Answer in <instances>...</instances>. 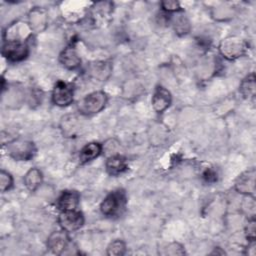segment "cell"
<instances>
[{"mask_svg":"<svg viewBox=\"0 0 256 256\" xmlns=\"http://www.w3.org/2000/svg\"><path fill=\"white\" fill-rule=\"evenodd\" d=\"M7 154L17 161H28L35 154V146L31 141L14 139L6 144Z\"/></svg>","mask_w":256,"mask_h":256,"instance_id":"obj_3","label":"cell"},{"mask_svg":"<svg viewBox=\"0 0 256 256\" xmlns=\"http://www.w3.org/2000/svg\"><path fill=\"white\" fill-rule=\"evenodd\" d=\"M235 189L242 194L254 195L255 193V169L245 171L235 181Z\"/></svg>","mask_w":256,"mask_h":256,"instance_id":"obj_8","label":"cell"},{"mask_svg":"<svg viewBox=\"0 0 256 256\" xmlns=\"http://www.w3.org/2000/svg\"><path fill=\"white\" fill-rule=\"evenodd\" d=\"M111 65L109 62L105 61H98L91 63L88 68V72L90 75L100 81L107 79L111 73Z\"/></svg>","mask_w":256,"mask_h":256,"instance_id":"obj_15","label":"cell"},{"mask_svg":"<svg viewBox=\"0 0 256 256\" xmlns=\"http://www.w3.org/2000/svg\"><path fill=\"white\" fill-rule=\"evenodd\" d=\"M77 120L74 116H68V117H64L63 118V129H64V133L67 134V132H69L70 134H72V130H74V127L76 126V121Z\"/></svg>","mask_w":256,"mask_h":256,"instance_id":"obj_23","label":"cell"},{"mask_svg":"<svg viewBox=\"0 0 256 256\" xmlns=\"http://www.w3.org/2000/svg\"><path fill=\"white\" fill-rule=\"evenodd\" d=\"M247 49L243 39L237 36H229L223 39L219 45V51L226 59L233 60L242 56Z\"/></svg>","mask_w":256,"mask_h":256,"instance_id":"obj_4","label":"cell"},{"mask_svg":"<svg viewBox=\"0 0 256 256\" xmlns=\"http://www.w3.org/2000/svg\"><path fill=\"white\" fill-rule=\"evenodd\" d=\"M127 202L126 194L123 190H115L108 194L100 205L101 212L109 217L117 216L125 209Z\"/></svg>","mask_w":256,"mask_h":256,"instance_id":"obj_2","label":"cell"},{"mask_svg":"<svg viewBox=\"0 0 256 256\" xmlns=\"http://www.w3.org/2000/svg\"><path fill=\"white\" fill-rule=\"evenodd\" d=\"M79 203V194L76 191L67 190L64 191L57 200V207L61 211L74 210Z\"/></svg>","mask_w":256,"mask_h":256,"instance_id":"obj_13","label":"cell"},{"mask_svg":"<svg viewBox=\"0 0 256 256\" xmlns=\"http://www.w3.org/2000/svg\"><path fill=\"white\" fill-rule=\"evenodd\" d=\"M161 6L163 8V10L167 11V12H178L180 11V5L177 1H163L161 2Z\"/></svg>","mask_w":256,"mask_h":256,"instance_id":"obj_24","label":"cell"},{"mask_svg":"<svg viewBox=\"0 0 256 256\" xmlns=\"http://www.w3.org/2000/svg\"><path fill=\"white\" fill-rule=\"evenodd\" d=\"M47 26V14L43 9L35 8L29 13V28L31 31L41 32Z\"/></svg>","mask_w":256,"mask_h":256,"instance_id":"obj_12","label":"cell"},{"mask_svg":"<svg viewBox=\"0 0 256 256\" xmlns=\"http://www.w3.org/2000/svg\"><path fill=\"white\" fill-rule=\"evenodd\" d=\"M13 185V178L10 173L1 170L0 172V189L1 192H5L9 190Z\"/></svg>","mask_w":256,"mask_h":256,"instance_id":"obj_22","label":"cell"},{"mask_svg":"<svg viewBox=\"0 0 256 256\" xmlns=\"http://www.w3.org/2000/svg\"><path fill=\"white\" fill-rule=\"evenodd\" d=\"M42 172L38 168H31L24 176V184L29 191H35L42 183Z\"/></svg>","mask_w":256,"mask_h":256,"instance_id":"obj_17","label":"cell"},{"mask_svg":"<svg viewBox=\"0 0 256 256\" xmlns=\"http://www.w3.org/2000/svg\"><path fill=\"white\" fill-rule=\"evenodd\" d=\"M255 76L254 74L248 75L240 85V92L245 98L252 99L255 97Z\"/></svg>","mask_w":256,"mask_h":256,"instance_id":"obj_19","label":"cell"},{"mask_svg":"<svg viewBox=\"0 0 256 256\" xmlns=\"http://www.w3.org/2000/svg\"><path fill=\"white\" fill-rule=\"evenodd\" d=\"M255 219L252 218L246 226V236L250 241H255Z\"/></svg>","mask_w":256,"mask_h":256,"instance_id":"obj_25","label":"cell"},{"mask_svg":"<svg viewBox=\"0 0 256 256\" xmlns=\"http://www.w3.org/2000/svg\"><path fill=\"white\" fill-rule=\"evenodd\" d=\"M29 54L28 45L24 41L5 40L2 47V55L10 62L24 60Z\"/></svg>","mask_w":256,"mask_h":256,"instance_id":"obj_5","label":"cell"},{"mask_svg":"<svg viewBox=\"0 0 256 256\" xmlns=\"http://www.w3.org/2000/svg\"><path fill=\"white\" fill-rule=\"evenodd\" d=\"M73 88L64 81H58L52 91V101L55 105L65 107L73 101Z\"/></svg>","mask_w":256,"mask_h":256,"instance_id":"obj_7","label":"cell"},{"mask_svg":"<svg viewBox=\"0 0 256 256\" xmlns=\"http://www.w3.org/2000/svg\"><path fill=\"white\" fill-rule=\"evenodd\" d=\"M105 167H106V171L112 176L119 175V174L125 172L128 168L126 159L123 156L118 155V154L110 156L106 160Z\"/></svg>","mask_w":256,"mask_h":256,"instance_id":"obj_14","label":"cell"},{"mask_svg":"<svg viewBox=\"0 0 256 256\" xmlns=\"http://www.w3.org/2000/svg\"><path fill=\"white\" fill-rule=\"evenodd\" d=\"M171 100H172V97L170 92L166 88L162 86H158L155 89L154 94L152 96V100H151L152 107L154 111H156L157 113H162L169 107V105L171 104Z\"/></svg>","mask_w":256,"mask_h":256,"instance_id":"obj_10","label":"cell"},{"mask_svg":"<svg viewBox=\"0 0 256 256\" xmlns=\"http://www.w3.org/2000/svg\"><path fill=\"white\" fill-rule=\"evenodd\" d=\"M65 230L52 232L47 239V247L54 254H62L69 244V236Z\"/></svg>","mask_w":256,"mask_h":256,"instance_id":"obj_9","label":"cell"},{"mask_svg":"<svg viewBox=\"0 0 256 256\" xmlns=\"http://www.w3.org/2000/svg\"><path fill=\"white\" fill-rule=\"evenodd\" d=\"M203 178H204L205 181H207V182H215V181L217 180V173H216L214 170L208 168V169H206V170L204 171V173H203Z\"/></svg>","mask_w":256,"mask_h":256,"instance_id":"obj_26","label":"cell"},{"mask_svg":"<svg viewBox=\"0 0 256 256\" xmlns=\"http://www.w3.org/2000/svg\"><path fill=\"white\" fill-rule=\"evenodd\" d=\"M24 30H25V26L23 25V23H15L11 25L9 28H7V31L5 32L6 41L7 40L24 41L25 37L27 36Z\"/></svg>","mask_w":256,"mask_h":256,"instance_id":"obj_18","label":"cell"},{"mask_svg":"<svg viewBox=\"0 0 256 256\" xmlns=\"http://www.w3.org/2000/svg\"><path fill=\"white\" fill-rule=\"evenodd\" d=\"M173 26L176 33H178L179 35L188 33L190 29L188 19L185 17V15L178 12H176V16L173 18Z\"/></svg>","mask_w":256,"mask_h":256,"instance_id":"obj_20","label":"cell"},{"mask_svg":"<svg viewBox=\"0 0 256 256\" xmlns=\"http://www.w3.org/2000/svg\"><path fill=\"white\" fill-rule=\"evenodd\" d=\"M58 222L63 230L66 232H73L82 227L84 224V216L76 209L65 210L61 211L58 217Z\"/></svg>","mask_w":256,"mask_h":256,"instance_id":"obj_6","label":"cell"},{"mask_svg":"<svg viewBox=\"0 0 256 256\" xmlns=\"http://www.w3.org/2000/svg\"><path fill=\"white\" fill-rule=\"evenodd\" d=\"M60 63L67 69H76L80 66L81 59L78 55L75 47L73 45H69L61 52L59 56Z\"/></svg>","mask_w":256,"mask_h":256,"instance_id":"obj_11","label":"cell"},{"mask_svg":"<svg viewBox=\"0 0 256 256\" xmlns=\"http://www.w3.org/2000/svg\"><path fill=\"white\" fill-rule=\"evenodd\" d=\"M126 252V245L122 240H114L112 241L108 247H107V255H114V256H120L125 254Z\"/></svg>","mask_w":256,"mask_h":256,"instance_id":"obj_21","label":"cell"},{"mask_svg":"<svg viewBox=\"0 0 256 256\" xmlns=\"http://www.w3.org/2000/svg\"><path fill=\"white\" fill-rule=\"evenodd\" d=\"M102 152V145L97 142H91L86 144L80 151L79 159L81 163H87L97 158Z\"/></svg>","mask_w":256,"mask_h":256,"instance_id":"obj_16","label":"cell"},{"mask_svg":"<svg viewBox=\"0 0 256 256\" xmlns=\"http://www.w3.org/2000/svg\"><path fill=\"white\" fill-rule=\"evenodd\" d=\"M107 95L103 91H94L78 102V110L81 114L92 115L104 109L107 103Z\"/></svg>","mask_w":256,"mask_h":256,"instance_id":"obj_1","label":"cell"}]
</instances>
